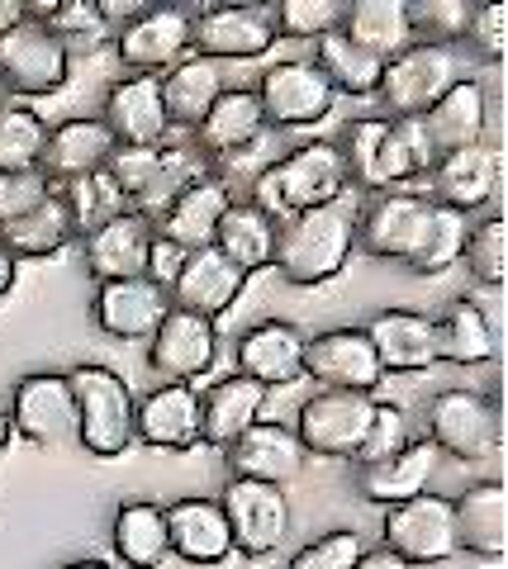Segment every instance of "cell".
<instances>
[{"instance_id":"6da1fadb","label":"cell","mask_w":508,"mask_h":569,"mask_svg":"<svg viewBox=\"0 0 508 569\" xmlns=\"http://www.w3.org/2000/svg\"><path fill=\"white\" fill-rule=\"evenodd\" d=\"M347 181L366 194H390L405 190L437 167V157L424 138L418 119H352L338 138Z\"/></svg>"},{"instance_id":"7a4b0ae2","label":"cell","mask_w":508,"mask_h":569,"mask_svg":"<svg viewBox=\"0 0 508 569\" xmlns=\"http://www.w3.org/2000/svg\"><path fill=\"white\" fill-rule=\"evenodd\" d=\"M357 223L361 209L352 200H332L323 209L295 213V219L280 223L271 266L295 290H319V284L347 271V261L357 252Z\"/></svg>"},{"instance_id":"3957f363","label":"cell","mask_w":508,"mask_h":569,"mask_svg":"<svg viewBox=\"0 0 508 569\" xmlns=\"http://www.w3.org/2000/svg\"><path fill=\"white\" fill-rule=\"evenodd\" d=\"M347 190H352V181H347L338 142L319 138V142H300V148H290L286 157H276V162L248 186L242 200L267 209L280 223V219H295V213L323 209L332 200H347Z\"/></svg>"},{"instance_id":"277c9868","label":"cell","mask_w":508,"mask_h":569,"mask_svg":"<svg viewBox=\"0 0 508 569\" xmlns=\"http://www.w3.org/2000/svg\"><path fill=\"white\" fill-rule=\"evenodd\" d=\"M77 395V441L96 460H119L138 441V399L119 370L100 361H81L67 370Z\"/></svg>"},{"instance_id":"5b68a950","label":"cell","mask_w":508,"mask_h":569,"mask_svg":"<svg viewBox=\"0 0 508 569\" xmlns=\"http://www.w3.org/2000/svg\"><path fill=\"white\" fill-rule=\"evenodd\" d=\"M466 77L470 71H466L457 48L414 43L409 52H399L395 62H385V77H380L376 96L385 104V119H424L432 104Z\"/></svg>"},{"instance_id":"8992f818","label":"cell","mask_w":508,"mask_h":569,"mask_svg":"<svg viewBox=\"0 0 508 569\" xmlns=\"http://www.w3.org/2000/svg\"><path fill=\"white\" fill-rule=\"evenodd\" d=\"M428 441L451 460H489L504 447V413L495 395L442 389L428 399Z\"/></svg>"},{"instance_id":"52a82bcc","label":"cell","mask_w":508,"mask_h":569,"mask_svg":"<svg viewBox=\"0 0 508 569\" xmlns=\"http://www.w3.org/2000/svg\"><path fill=\"white\" fill-rule=\"evenodd\" d=\"M376 418V395H347V389H319L295 413V437L305 456L319 460H357Z\"/></svg>"},{"instance_id":"ba28073f","label":"cell","mask_w":508,"mask_h":569,"mask_svg":"<svg viewBox=\"0 0 508 569\" xmlns=\"http://www.w3.org/2000/svg\"><path fill=\"white\" fill-rule=\"evenodd\" d=\"M432 213H437V200H432V194H418V190L376 194V200L361 209L357 247H361L366 257H376V261L414 266L418 252H424V242H428Z\"/></svg>"},{"instance_id":"9c48e42d","label":"cell","mask_w":508,"mask_h":569,"mask_svg":"<svg viewBox=\"0 0 508 569\" xmlns=\"http://www.w3.org/2000/svg\"><path fill=\"white\" fill-rule=\"evenodd\" d=\"M252 96L261 104L267 129H313V123L328 119L332 104H338V91H332L328 77L313 67V58H290V62L267 67Z\"/></svg>"},{"instance_id":"30bf717a","label":"cell","mask_w":508,"mask_h":569,"mask_svg":"<svg viewBox=\"0 0 508 569\" xmlns=\"http://www.w3.org/2000/svg\"><path fill=\"white\" fill-rule=\"evenodd\" d=\"M219 508L229 518V537L242 560H267L290 537V498L280 485L229 479L219 493Z\"/></svg>"},{"instance_id":"8fae6325","label":"cell","mask_w":508,"mask_h":569,"mask_svg":"<svg viewBox=\"0 0 508 569\" xmlns=\"http://www.w3.org/2000/svg\"><path fill=\"white\" fill-rule=\"evenodd\" d=\"M67 77H72V58L67 48L43 29L39 14H29L24 24H14L10 33H0V81H6L10 100H39L58 96Z\"/></svg>"},{"instance_id":"7c38bea8","label":"cell","mask_w":508,"mask_h":569,"mask_svg":"<svg viewBox=\"0 0 508 569\" xmlns=\"http://www.w3.org/2000/svg\"><path fill=\"white\" fill-rule=\"evenodd\" d=\"M10 427L43 451L77 441V395L62 370H33L10 389Z\"/></svg>"},{"instance_id":"4fadbf2b","label":"cell","mask_w":508,"mask_h":569,"mask_svg":"<svg viewBox=\"0 0 508 569\" xmlns=\"http://www.w3.org/2000/svg\"><path fill=\"white\" fill-rule=\"evenodd\" d=\"M190 14L186 6H148L124 20L114 33V52L133 77H167L171 67H181L190 52Z\"/></svg>"},{"instance_id":"5bb4252c","label":"cell","mask_w":508,"mask_h":569,"mask_svg":"<svg viewBox=\"0 0 508 569\" xmlns=\"http://www.w3.org/2000/svg\"><path fill=\"white\" fill-rule=\"evenodd\" d=\"M385 550H395V556L409 560L414 569L447 565L451 556H461L451 498L418 493V498H409V503L385 508Z\"/></svg>"},{"instance_id":"9a60e30c","label":"cell","mask_w":508,"mask_h":569,"mask_svg":"<svg viewBox=\"0 0 508 569\" xmlns=\"http://www.w3.org/2000/svg\"><path fill=\"white\" fill-rule=\"evenodd\" d=\"M276 39V6H209L190 20V48L209 62L267 58Z\"/></svg>"},{"instance_id":"2e32d148","label":"cell","mask_w":508,"mask_h":569,"mask_svg":"<svg viewBox=\"0 0 508 569\" xmlns=\"http://www.w3.org/2000/svg\"><path fill=\"white\" fill-rule=\"evenodd\" d=\"M157 228L148 213L124 209L110 223H100L96 233H86V271L96 276V284L110 280H138V276H157Z\"/></svg>"},{"instance_id":"e0dca14e","label":"cell","mask_w":508,"mask_h":569,"mask_svg":"<svg viewBox=\"0 0 508 569\" xmlns=\"http://www.w3.org/2000/svg\"><path fill=\"white\" fill-rule=\"evenodd\" d=\"M219 361V328L200 313L171 309L148 337V366L162 385H196Z\"/></svg>"},{"instance_id":"ac0fdd59","label":"cell","mask_w":508,"mask_h":569,"mask_svg":"<svg viewBox=\"0 0 508 569\" xmlns=\"http://www.w3.org/2000/svg\"><path fill=\"white\" fill-rule=\"evenodd\" d=\"M248 271L233 266L219 247H200V252H186L181 266L171 271L167 280V295H171V309H186V313H200V318H223L229 313L242 290H248Z\"/></svg>"},{"instance_id":"d6986e66","label":"cell","mask_w":508,"mask_h":569,"mask_svg":"<svg viewBox=\"0 0 508 569\" xmlns=\"http://www.w3.org/2000/svg\"><path fill=\"white\" fill-rule=\"evenodd\" d=\"M167 313H171V295H167V280L157 276L110 280V284H96L91 295L96 328L104 337H119V342H148Z\"/></svg>"},{"instance_id":"ffe728a7","label":"cell","mask_w":508,"mask_h":569,"mask_svg":"<svg viewBox=\"0 0 508 569\" xmlns=\"http://www.w3.org/2000/svg\"><path fill=\"white\" fill-rule=\"evenodd\" d=\"M305 376L323 389H347V395H376L385 370L376 361V347L361 328H328L305 342Z\"/></svg>"},{"instance_id":"44dd1931","label":"cell","mask_w":508,"mask_h":569,"mask_svg":"<svg viewBox=\"0 0 508 569\" xmlns=\"http://www.w3.org/2000/svg\"><path fill=\"white\" fill-rule=\"evenodd\" d=\"M223 466H229V479H257V485H295L305 475L309 456L295 437V427L280 422H252L238 441L223 447Z\"/></svg>"},{"instance_id":"7402d4cb","label":"cell","mask_w":508,"mask_h":569,"mask_svg":"<svg viewBox=\"0 0 508 569\" xmlns=\"http://www.w3.org/2000/svg\"><path fill=\"white\" fill-rule=\"evenodd\" d=\"M238 194L219 181L215 171L200 176L196 186H186L177 200H171L162 213L152 219L157 228V242L162 247H177V252H200V247H215V233H219V219L229 213V204Z\"/></svg>"},{"instance_id":"603a6c76","label":"cell","mask_w":508,"mask_h":569,"mask_svg":"<svg viewBox=\"0 0 508 569\" xmlns=\"http://www.w3.org/2000/svg\"><path fill=\"white\" fill-rule=\"evenodd\" d=\"M104 129L114 133L119 148H162L171 133L167 104H162V77H124L104 91L100 104Z\"/></svg>"},{"instance_id":"cb8c5ba5","label":"cell","mask_w":508,"mask_h":569,"mask_svg":"<svg viewBox=\"0 0 508 569\" xmlns=\"http://www.w3.org/2000/svg\"><path fill=\"white\" fill-rule=\"evenodd\" d=\"M305 342L309 337L286 318H261L238 337V376L267 389H290L305 380Z\"/></svg>"},{"instance_id":"d4e9b609","label":"cell","mask_w":508,"mask_h":569,"mask_svg":"<svg viewBox=\"0 0 508 569\" xmlns=\"http://www.w3.org/2000/svg\"><path fill=\"white\" fill-rule=\"evenodd\" d=\"M361 332L385 376H424L437 366V323L418 309H385Z\"/></svg>"},{"instance_id":"484cf974","label":"cell","mask_w":508,"mask_h":569,"mask_svg":"<svg viewBox=\"0 0 508 569\" xmlns=\"http://www.w3.org/2000/svg\"><path fill=\"white\" fill-rule=\"evenodd\" d=\"M119 152L114 133L104 129L100 114H77V119H62L58 129L48 133V152H43V176L52 186H72L81 176H96L110 167V157Z\"/></svg>"},{"instance_id":"4316f807","label":"cell","mask_w":508,"mask_h":569,"mask_svg":"<svg viewBox=\"0 0 508 569\" xmlns=\"http://www.w3.org/2000/svg\"><path fill=\"white\" fill-rule=\"evenodd\" d=\"M418 123H424V138H428L437 162L451 157V152L480 148L485 133H489V91L476 77H466V81L451 86V91L437 100Z\"/></svg>"},{"instance_id":"83f0119b","label":"cell","mask_w":508,"mask_h":569,"mask_svg":"<svg viewBox=\"0 0 508 569\" xmlns=\"http://www.w3.org/2000/svg\"><path fill=\"white\" fill-rule=\"evenodd\" d=\"M261 138H267V119H261L257 96L248 86H229L196 129V152L209 167H219V162H229V157H242L248 148H257Z\"/></svg>"},{"instance_id":"f1b7e54d","label":"cell","mask_w":508,"mask_h":569,"mask_svg":"<svg viewBox=\"0 0 508 569\" xmlns=\"http://www.w3.org/2000/svg\"><path fill=\"white\" fill-rule=\"evenodd\" d=\"M138 441L152 451H196L200 447V389L196 385H157L138 403Z\"/></svg>"},{"instance_id":"f546056e","label":"cell","mask_w":508,"mask_h":569,"mask_svg":"<svg viewBox=\"0 0 508 569\" xmlns=\"http://www.w3.org/2000/svg\"><path fill=\"white\" fill-rule=\"evenodd\" d=\"M167 508V541L171 556H181L186 565H223L233 556L229 518H223L219 498H177Z\"/></svg>"},{"instance_id":"4dcf8cb0","label":"cell","mask_w":508,"mask_h":569,"mask_svg":"<svg viewBox=\"0 0 508 569\" xmlns=\"http://www.w3.org/2000/svg\"><path fill=\"white\" fill-rule=\"evenodd\" d=\"M428 181H432L437 204H447V209H457L470 219V213L495 204V194H499V152L489 148V142L466 148V152H451L428 171Z\"/></svg>"},{"instance_id":"1f68e13d","label":"cell","mask_w":508,"mask_h":569,"mask_svg":"<svg viewBox=\"0 0 508 569\" xmlns=\"http://www.w3.org/2000/svg\"><path fill=\"white\" fill-rule=\"evenodd\" d=\"M267 399H271V389L248 376H229V380L209 385L200 395V447L223 451L229 441H238L252 422H261Z\"/></svg>"},{"instance_id":"d6a6232c","label":"cell","mask_w":508,"mask_h":569,"mask_svg":"<svg viewBox=\"0 0 508 569\" xmlns=\"http://www.w3.org/2000/svg\"><path fill=\"white\" fill-rule=\"evenodd\" d=\"M437 451L432 441H409L405 451L376 460V466H361L357 470V493L366 503H380V508H395V503H409V498L428 493L432 475H437Z\"/></svg>"},{"instance_id":"836d02e7","label":"cell","mask_w":508,"mask_h":569,"mask_svg":"<svg viewBox=\"0 0 508 569\" xmlns=\"http://www.w3.org/2000/svg\"><path fill=\"white\" fill-rule=\"evenodd\" d=\"M451 518H457L461 550H470V556H480V560L508 556V493L499 479L470 485L457 503H451Z\"/></svg>"},{"instance_id":"e575fe53","label":"cell","mask_w":508,"mask_h":569,"mask_svg":"<svg viewBox=\"0 0 508 569\" xmlns=\"http://www.w3.org/2000/svg\"><path fill=\"white\" fill-rule=\"evenodd\" d=\"M110 546L114 560L124 569H162L171 556L167 541V508L152 498H124L110 522Z\"/></svg>"},{"instance_id":"d590c367","label":"cell","mask_w":508,"mask_h":569,"mask_svg":"<svg viewBox=\"0 0 508 569\" xmlns=\"http://www.w3.org/2000/svg\"><path fill=\"white\" fill-rule=\"evenodd\" d=\"M81 233H77V219L67 209L62 190H52L39 209H29L24 219H14L0 228V247L14 257V261H39V257H58L67 252Z\"/></svg>"},{"instance_id":"8d00e7d4","label":"cell","mask_w":508,"mask_h":569,"mask_svg":"<svg viewBox=\"0 0 508 569\" xmlns=\"http://www.w3.org/2000/svg\"><path fill=\"white\" fill-rule=\"evenodd\" d=\"M223 91H229V81H223L219 62L186 58L181 67H171L162 77V104H167L171 129H190V133H196Z\"/></svg>"},{"instance_id":"74e56055","label":"cell","mask_w":508,"mask_h":569,"mask_svg":"<svg viewBox=\"0 0 508 569\" xmlns=\"http://www.w3.org/2000/svg\"><path fill=\"white\" fill-rule=\"evenodd\" d=\"M437 323V361L447 366H485L499 356V337H495V323H489V313L476 305V299H457L442 318H432Z\"/></svg>"},{"instance_id":"f35d334b","label":"cell","mask_w":508,"mask_h":569,"mask_svg":"<svg viewBox=\"0 0 508 569\" xmlns=\"http://www.w3.org/2000/svg\"><path fill=\"white\" fill-rule=\"evenodd\" d=\"M342 33L357 48H366L380 62H395L399 52L414 48V29H409V6L405 0H357L347 6Z\"/></svg>"},{"instance_id":"ab89813d","label":"cell","mask_w":508,"mask_h":569,"mask_svg":"<svg viewBox=\"0 0 508 569\" xmlns=\"http://www.w3.org/2000/svg\"><path fill=\"white\" fill-rule=\"evenodd\" d=\"M276 233L280 223L271 219L267 209H257L252 200H238L229 204V213L219 219V233H215V247L223 257H229L233 266H242V271H261V266H271L276 257Z\"/></svg>"},{"instance_id":"60d3db41","label":"cell","mask_w":508,"mask_h":569,"mask_svg":"<svg viewBox=\"0 0 508 569\" xmlns=\"http://www.w3.org/2000/svg\"><path fill=\"white\" fill-rule=\"evenodd\" d=\"M29 14H39L43 29L67 48V58H91L110 43V6L100 0H67V6H29Z\"/></svg>"},{"instance_id":"b9f144b4","label":"cell","mask_w":508,"mask_h":569,"mask_svg":"<svg viewBox=\"0 0 508 569\" xmlns=\"http://www.w3.org/2000/svg\"><path fill=\"white\" fill-rule=\"evenodd\" d=\"M313 67L328 77V86L338 96H352V100H371L380 91V77H385V62L371 58L366 48H357L347 33H323L319 39V58H313Z\"/></svg>"},{"instance_id":"7bdbcfd3","label":"cell","mask_w":508,"mask_h":569,"mask_svg":"<svg viewBox=\"0 0 508 569\" xmlns=\"http://www.w3.org/2000/svg\"><path fill=\"white\" fill-rule=\"evenodd\" d=\"M48 133L52 123L29 104L0 110V171H43Z\"/></svg>"},{"instance_id":"ee69618b","label":"cell","mask_w":508,"mask_h":569,"mask_svg":"<svg viewBox=\"0 0 508 569\" xmlns=\"http://www.w3.org/2000/svg\"><path fill=\"white\" fill-rule=\"evenodd\" d=\"M62 200H67V209H72V219H77V233H81V238H86V233H96L100 223H110L114 213H124V209H129V200L119 194V186H114L104 171L81 176V181L62 186Z\"/></svg>"},{"instance_id":"f6af8a7d","label":"cell","mask_w":508,"mask_h":569,"mask_svg":"<svg viewBox=\"0 0 508 569\" xmlns=\"http://www.w3.org/2000/svg\"><path fill=\"white\" fill-rule=\"evenodd\" d=\"M461 261H466V271L476 276L480 284H489V290H499V284H504V276H508V223L499 219V213L470 223Z\"/></svg>"},{"instance_id":"bcb514c9","label":"cell","mask_w":508,"mask_h":569,"mask_svg":"<svg viewBox=\"0 0 508 569\" xmlns=\"http://www.w3.org/2000/svg\"><path fill=\"white\" fill-rule=\"evenodd\" d=\"M470 14H476V6H466V0H418V6H409L414 43L457 48L470 29Z\"/></svg>"},{"instance_id":"7dc6e473","label":"cell","mask_w":508,"mask_h":569,"mask_svg":"<svg viewBox=\"0 0 508 569\" xmlns=\"http://www.w3.org/2000/svg\"><path fill=\"white\" fill-rule=\"evenodd\" d=\"M347 20L342 0H280L276 6V33L280 39H313L323 33H338Z\"/></svg>"},{"instance_id":"c3c4849f","label":"cell","mask_w":508,"mask_h":569,"mask_svg":"<svg viewBox=\"0 0 508 569\" xmlns=\"http://www.w3.org/2000/svg\"><path fill=\"white\" fill-rule=\"evenodd\" d=\"M167 148V142H162ZM162 148H119L110 157V167H104V176L119 186V194L129 200V209L143 204L148 186L157 181V167H162Z\"/></svg>"},{"instance_id":"681fc988","label":"cell","mask_w":508,"mask_h":569,"mask_svg":"<svg viewBox=\"0 0 508 569\" xmlns=\"http://www.w3.org/2000/svg\"><path fill=\"white\" fill-rule=\"evenodd\" d=\"M409 441H414V432H409V413H405L399 403H390V399H376L371 432H366V447L357 451L352 466H376V460L395 456V451H405Z\"/></svg>"},{"instance_id":"f907efd6","label":"cell","mask_w":508,"mask_h":569,"mask_svg":"<svg viewBox=\"0 0 508 569\" xmlns=\"http://www.w3.org/2000/svg\"><path fill=\"white\" fill-rule=\"evenodd\" d=\"M52 190L58 186H52L43 171H0V228L24 219L29 209H39Z\"/></svg>"},{"instance_id":"816d5d0a","label":"cell","mask_w":508,"mask_h":569,"mask_svg":"<svg viewBox=\"0 0 508 569\" xmlns=\"http://www.w3.org/2000/svg\"><path fill=\"white\" fill-rule=\"evenodd\" d=\"M361 550H366V541L357 531H328V537L295 550L286 569H352Z\"/></svg>"},{"instance_id":"f5cc1de1","label":"cell","mask_w":508,"mask_h":569,"mask_svg":"<svg viewBox=\"0 0 508 569\" xmlns=\"http://www.w3.org/2000/svg\"><path fill=\"white\" fill-rule=\"evenodd\" d=\"M466 39H470V48H476L485 62H504V48H508V6H476Z\"/></svg>"},{"instance_id":"db71d44e","label":"cell","mask_w":508,"mask_h":569,"mask_svg":"<svg viewBox=\"0 0 508 569\" xmlns=\"http://www.w3.org/2000/svg\"><path fill=\"white\" fill-rule=\"evenodd\" d=\"M352 569H414V565H409V560H399L395 550H385V546H366Z\"/></svg>"},{"instance_id":"11a10c76","label":"cell","mask_w":508,"mask_h":569,"mask_svg":"<svg viewBox=\"0 0 508 569\" xmlns=\"http://www.w3.org/2000/svg\"><path fill=\"white\" fill-rule=\"evenodd\" d=\"M24 20H29V6H20V0H0V33H10Z\"/></svg>"},{"instance_id":"9f6ffc18","label":"cell","mask_w":508,"mask_h":569,"mask_svg":"<svg viewBox=\"0 0 508 569\" xmlns=\"http://www.w3.org/2000/svg\"><path fill=\"white\" fill-rule=\"evenodd\" d=\"M14 280H20V261H14L6 247H0V299H6L14 290Z\"/></svg>"},{"instance_id":"6f0895ef","label":"cell","mask_w":508,"mask_h":569,"mask_svg":"<svg viewBox=\"0 0 508 569\" xmlns=\"http://www.w3.org/2000/svg\"><path fill=\"white\" fill-rule=\"evenodd\" d=\"M10 437H14V427H10V413H6V408H0V451L10 447Z\"/></svg>"},{"instance_id":"680465c9","label":"cell","mask_w":508,"mask_h":569,"mask_svg":"<svg viewBox=\"0 0 508 569\" xmlns=\"http://www.w3.org/2000/svg\"><path fill=\"white\" fill-rule=\"evenodd\" d=\"M62 569H114V565H104V560H67Z\"/></svg>"},{"instance_id":"91938a15","label":"cell","mask_w":508,"mask_h":569,"mask_svg":"<svg viewBox=\"0 0 508 569\" xmlns=\"http://www.w3.org/2000/svg\"><path fill=\"white\" fill-rule=\"evenodd\" d=\"M0 110H10V91H6V81H0Z\"/></svg>"}]
</instances>
